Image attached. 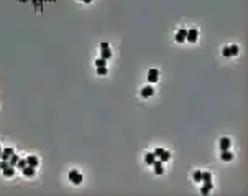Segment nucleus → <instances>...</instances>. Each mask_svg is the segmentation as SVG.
I'll return each instance as SVG.
<instances>
[{
	"instance_id": "obj_1",
	"label": "nucleus",
	"mask_w": 248,
	"mask_h": 196,
	"mask_svg": "<svg viewBox=\"0 0 248 196\" xmlns=\"http://www.w3.org/2000/svg\"><path fill=\"white\" fill-rule=\"evenodd\" d=\"M69 180H71V183H74V185H81L82 175L77 170H71V172H69Z\"/></svg>"
},
{
	"instance_id": "obj_2",
	"label": "nucleus",
	"mask_w": 248,
	"mask_h": 196,
	"mask_svg": "<svg viewBox=\"0 0 248 196\" xmlns=\"http://www.w3.org/2000/svg\"><path fill=\"white\" fill-rule=\"evenodd\" d=\"M197 36H199V32L195 28H191V30H188V35H186V41L194 43V41H197Z\"/></svg>"
},
{
	"instance_id": "obj_3",
	"label": "nucleus",
	"mask_w": 248,
	"mask_h": 196,
	"mask_svg": "<svg viewBox=\"0 0 248 196\" xmlns=\"http://www.w3.org/2000/svg\"><path fill=\"white\" fill-rule=\"evenodd\" d=\"M158 79H159V71L156 68L150 69V71H148V81H150V82H156Z\"/></svg>"
},
{
	"instance_id": "obj_4",
	"label": "nucleus",
	"mask_w": 248,
	"mask_h": 196,
	"mask_svg": "<svg viewBox=\"0 0 248 196\" xmlns=\"http://www.w3.org/2000/svg\"><path fill=\"white\" fill-rule=\"evenodd\" d=\"M186 35H188V30H186V28H181L179 32L176 33V41H177V43H184V41H186Z\"/></svg>"
},
{
	"instance_id": "obj_5",
	"label": "nucleus",
	"mask_w": 248,
	"mask_h": 196,
	"mask_svg": "<svg viewBox=\"0 0 248 196\" xmlns=\"http://www.w3.org/2000/svg\"><path fill=\"white\" fill-rule=\"evenodd\" d=\"M153 167H155V173H156V175H161V173H164V168H163V162H161V160H155Z\"/></svg>"
},
{
	"instance_id": "obj_6",
	"label": "nucleus",
	"mask_w": 248,
	"mask_h": 196,
	"mask_svg": "<svg viewBox=\"0 0 248 196\" xmlns=\"http://www.w3.org/2000/svg\"><path fill=\"white\" fill-rule=\"evenodd\" d=\"M233 158V153L228 150H222V155H220V160H224V162H230V160Z\"/></svg>"
},
{
	"instance_id": "obj_7",
	"label": "nucleus",
	"mask_w": 248,
	"mask_h": 196,
	"mask_svg": "<svg viewBox=\"0 0 248 196\" xmlns=\"http://www.w3.org/2000/svg\"><path fill=\"white\" fill-rule=\"evenodd\" d=\"M38 163H40V160H38V156H35V155H30L27 158V165H30V167H38Z\"/></svg>"
},
{
	"instance_id": "obj_8",
	"label": "nucleus",
	"mask_w": 248,
	"mask_h": 196,
	"mask_svg": "<svg viewBox=\"0 0 248 196\" xmlns=\"http://www.w3.org/2000/svg\"><path fill=\"white\" fill-rule=\"evenodd\" d=\"M13 153H15V150L12 149V147H8V149H5V150L2 152V160H8Z\"/></svg>"
},
{
	"instance_id": "obj_9",
	"label": "nucleus",
	"mask_w": 248,
	"mask_h": 196,
	"mask_svg": "<svg viewBox=\"0 0 248 196\" xmlns=\"http://www.w3.org/2000/svg\"><path fill=\"white\" fill-rule=\"evenodd\" d=\"M210 191H212V181H206V183H204V186L201 188V193L202 194H209Z\"/></svg>"
},
{
	"instance_id": "obj_10",
	"label": "nucleus",
	"mask_w": 248,
	"mask_h": 196,
	"mask_svg": "<svg viewBox=\"0 0 248 196\" xmlns=\"http://www.w3.org/2000/svg\"><path fill=\"white\" fill-rule=\"evenodd\" d=\"M153 88H151V86H145V88L141 89V96L143 97H150V96H153Z\"/></svg>"
},
{
	"instance_id": "obj_11",
	"label": "nucleus",
	"mask_w": 248,
	"mask_h": 196,
	"mask_svg": "<svg viewBox=\"0 0 248 196\" xmlns=\"http://www.w3.org/2000/svg\"><path fill=\"white\" fill-rule=\"evenodd\" d=\"M220 149L222 150H228L230 149V138H227V137L220 138Z\"/></svg>"
},
{
	"instance_id": "obj_12",
	"label": "nucleus",
	"mask_w": 248,
	"mask_h": 196,
	"mask_svg": "<svg viewBox=\"0 0 248 196\" xmlns=\"http://www.w3.org/2000/svg\"><path fill=\"white\" fill-rule=\"evenodd\" d=\"M23 175L28 176V178L35 176V167H30V165H27V167L23 168Z\"/></svg>"
},
{
	"instance_id": "obj_13",
	"label": "nucleus",
	"mask_w": 248,
	"mask_h": 196,
	"mask_svg": "<svg viewBox=\"0 0 248 196\" xmlns=\"http://www.w3.org/2000/svg\"><path fill=\"white\" fill-rule=\"evenodd\" d=\"M2 172H3V175H5L7 178H10V176H13V173H15V167H10V165H8V167L3 168Z\"/></svg>"
},
{
	"instance_id": "obj_14",
	"label": "nucleus",
	"mask_w": 248,
	"mask_h": 196,
	"mask_svg": "<svg viewBox=\"0 0 248 196\" xmlns=\"http://www.w3.org/2000/svg\"><path fill=\"white\" fill-rule=\"evenodd\" d=\"M155 160H156V155H155V153H146V155H145V162H146V165H153Z\"/></svg>"
},
{
	"instance_id": "obj_15",
	"label": "nucleus",
	"mask_w": 248,
	"mask_h": 196,
	"mask_svg": "<svg viewBox=\"0 0 248 196\" xmlns=\"http://www.w3.org/2000/svg\"><path fill=\"white\" fill-rule=\"evenodd\" d=\"M18 160H20V156L18 155H12L10 158H8V165H10V167H16V163H18Z\"/></svg>"
},
{
	"instance_id": "obj_16",
	"label": "nucleus",
	"mask_w": 248,
	"mask_h": 196,
	"mask_svg": "<svg viewBox=\"0 0 248 196\" xmlns=\"http://www.w3.org/2000/svg\"><path fill=\"white\" fill-rule=\"evenodd\" d=\"M201 181H212V173H209V172H202V176H201Z\"/></svg>"
},
{
	"instance_id": "obj_17",
	"label": "nucleus",
	"mask_w": 248,
	"mask_h": 196,
	"mask_svg": "<svg viewBox=\"0 0 248 196\" xmlns=\"http://www.w3.org/2000/svg\"><path fill=\"white\" fill-rule=\"evenodd\" d=\"M169 158H171V153H169V152H166V150H163V153L159 155V160H161V162H168Z\"/></svg>"
},
{
	"instance_id": "obj_18",
	"label": "nucleus",
	"mask_w": 248,
	"mask_h": 196,
	"mask_svg": "<svg viewBox=\"0 0 248 196\" xmlns=\"http://www.w3.org/2000/svg\"><path fill=\"white\" fill-rule=\"evenodd\" d=\"M102 58L104 59H108V58H110V56H112V51H110V48H105V50H102Z\"/></svg>"
},
{
	"instance_id": "obj_19",
	"label": "nucleus",
	"mask_w": 248,
	"mask_h": 196,
	"mask_svg": "<svg viewBox=\"0 0 248 196\" xmlns=\"http://www.w3.org/2000/svg\"><path fill=\"white\" fill-rule=\"evenodd\" d=\"M105 64H107V59H104V58H99L95 61V66L97 68H102V66H105Z\"/></svg>"
},
{
	"instance_id": "obj_20",
	"label": "nucleus",
	"mask_w": 248,
	"mask_h": 196,
	"mask_svg": "<svg viewBox=\"0 0 248 196\" xmlns=\"http://www.w3.org/2000/svg\"><path fill=\"white\" fill-rule=\"evenodd\" d=\"M228 50H230V55H232V56L238 55V46H237V45H232V46H228Z\"/></svg>"
},
{
	"instance_id": "obj_21",
	"label": "nucleus",
	"mask_w": 248,
	"mask_h": 196,
	"mask_svg": "<svg viewBox=\"0 0 248 196\" xmlns=\"http://www.w3.org/2000/svg\"><path fill=\"white\" fill-rule=\"evenodd\" d=\"M16 167H18L20 170H23L25 167H27V158H25V160H23V158H20V160H18V163H16Z\"/></svg>"
},
{
	"instance_id": "obj_22",
	"label": "nucleus",
	"mask_w": 248,
	"mask_h": 196,
	"mask_svg": "<svg viewBox=\"0 0 248 196\" xmlns=\"http://www.w3.org/2000/svg\"><path fill=\"white\" fill-rule=\"evenodd\" d=\"M201 176H202V172H194V175H192V178H194V181H201Z\"/></svg>"
},
{
	"instance_id": "obj_23",
	"label": "nucleus",
	"mask_w": 248,
	"mask_h": 196,
	"mask_svg": "<svg viewBox=\"0 0 248 196\" xmlns=\"http://www.w3.org/2000/svg\"><path fill=\"white\" fill-rule=\"evenodd\" d=\"M97 74H100V76L107 74V68H105V66H102V68H97Z\"/></svg>"
},
{
	"instance_id": "obj_24",
	"label": "nucleus",
	"mask_w": 248,
	"mask_h": 196,
	"mask_svg": "<svg viewBox=\"0 0 248 196\" xmlns=\"http://www.w3.org/2000/svg\"><path fill=\"white\" fill-rule=\"evenodd\" d=\"M7 167H8V162H7V160H2V162H0V170H3Z\"/></svg>"
},
{
	"instance_id": "obj_25",
	"label": "nucleus",
	"mask_w": 248,
	"mask_h": 196,
	"mask_svg": "<svg viewBox=\"0 0 248 196\" xmlns=\"http://www.w3.org/2000/svg\"><path fill=\"white\" fill-rule=\"evenodd\" d=\"M153 153H155V155H156V156H159V155H161V153H163V149H159V147H158V149H156V150H155V152H153Z\"/></svg>"
},
{
	"instance_id": "obj_26",
	"label": "nucleus",
	"mask_w": 248,
	"mask_h": 196,
	"mask_svg": "<svg viewBox=\"0 0 248 196\" xmlns=\"http://www.w3.org/2000/svg\"><path fill=\"white\" fill-rule=\"evenodd\" d=\"M100 48H102V50H105V48H108V43H105V41H104L102 45H100Z\"/></svg>"
},
{
	"instance_id": "obj_27",
	"label": "nucleus",
	"mask_w": 248,
	"mask_h": 196,
	"mask_svg": "<svg viewBox=\"0 0 248 196\" xmlns=\"http://www.w3.org/2000/svg\"><path fill=\"white\" fill-rule=\"evenodd\" d=\"M81 2H86V3H89V2H92V0H81Z\"/></svg>"
},
{
	"instance_id": "obj_28",
	"label": "nucleus",
	"mask_w": 248,
	"mask_h": 196,
	"mask_svg": "<svg viewBox=\"0 0 248 196\" xmlns=\"http://www.w3.org/2000/svg\"><path fill=\"white\" fill-rule=\"evenodd\" d=\"M0 155H2V147H0Z\"/></svg>"
}]
</instances>
